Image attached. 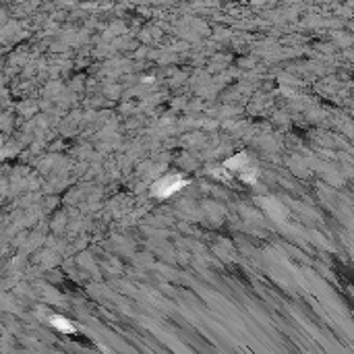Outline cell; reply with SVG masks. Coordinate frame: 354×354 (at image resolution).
<instances>
[{"mask_svg": "<svg viewBox=\"0 0 354 354\" xmlns=\"http://www.w3.org/2000/svg\"><path fill=\"white\" fill-rule=\"evenodd\" d=\"M184 184H186L184 178H180V176H168V178L160 180V182L153 186V193H155L157 197H168V195L176 193L178 188H182Z\"/></svg>", "mask_w": 354, "mask_h": 354, "instance_id": "1", "label": "cell"}, {"mask_svg": "<svg viewBox=\"0 0 354 354\" xmlns=\"http://www.w3.org/2000/svg\"><path fill=\"white\" fill-rule=\"evenodd\" d=\"M52 325L58 327L60 332H73V325L66 319H62V317H52Z\"/></svg>", "mask_w": 354, "mask_h": 354, "instance_id": "2", "label": "cell"}]
</instances>
